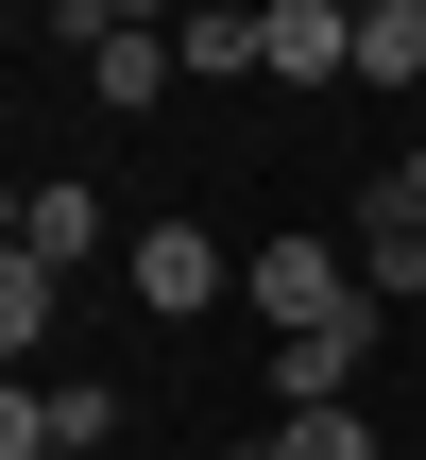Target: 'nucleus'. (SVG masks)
Instances as JSON below:
<instances>
[{
    "instance_id": "nucleus-1",
    "label": "nucleus",
    "mask_w": 426,
    "mask_h": 460,
    "mask_svg": "<svg viewBox=\"0 0 426 460\" xmlns=\"http://www.w3.org/2000/svg\"><path fill=\"white\" fill-rule=\"evenodd\" d=\"M239 290H256V324H342V307H376L342 239H273V256H239Z\"/></svg>"
},
{
    "instance_id": "nucleus-2",
    "label": "nucleus",
    "mask_w": 426,
    "mask_h": 460,
    "mask_svg": "<svg viewBox=\"0 0 426 460\" xmlns=\"http://www.w3.org/2000/svg\"><path fill=\"white\" fill-rule=\"evenodd\" d=\"M222 290H239V256H222L205 222H137V307H154V324H188V307H222Z\"/></svg>"
},
{
    "instance_id": "nucleus-3",
    "label": "nucleus",
    "mask_w": 426,
    "mask_h": 460,
    "mask_svg": "<svg viewBox=\"0 0 426 460\" xmlns=\"http://www.w3.org/2000/svg\"><path fill=\"white\" fill-rule=\"evenodd\" d=\"M359 358H376V307H342V324H273V410H342Z\"/></svg>"
},
{
    "instance_id": "nucleus-4",
    "label": "nucleus",
    "mask_w": 426,
    "mask_h": 460,
    "mask_svg": "<svg viewBox=\"0 0 426 460\" xmlns=\"http://www.w3.org/2000/svg\"><path fill=\"white\" fill-rule=\"evenodd\" d=\"M171 68H188V85L273 68V0H188V17H171Z\"/></svg>"
},
{
    "instance_id": "nucleus-5",
    "label": "nucleus",
    "mask_w": 426,
    "mask_h": 460,
    "mask_svg": "<svg viewBox=\"0 0 426 460\" xmlns=\"http://www.w3.org/2000/svg\"><path fill=\"white\" fill-rule=\"evenodd\" d=\"M359 68V17L342 0H273V85H342Z\"/></svg>"
},
{
    "instance_id": "nucleus-6",
    "label": "nucleus",
    "mask_w": 426,
    "mask_h": 460,
    "mask_svg": "<svg viewBox=\"0 0 426 460\" xmlns=\"http://www.w3.org/2000/svg\"><path fill=\"white\" fill-rule=\"evenodd\" d=\"M85 85H102L120 119H154V102H171V34H85Z\"/></svg>"
},
{
    "instance_id": "nucleus-7",
    "label": "nucleus",
    "mask_w": 426,
    "mask_h": 460,
    "mask_svg": "<svg viewBox=\"0 0 426 460\" xmlns=\"http://www.w3.org/2000/svg\"><path fill=\"white\" fill-rule=\"evenodd\" d=\"M17 239H34L51 273H68V256H102V188H68V171H51V188H17Z\"/></svg>"
},
{
    "instance_id": "nucleus-8",
    "label": "nucleus",
    "mask_w": 426,
    "mask_h": 460,
    "mask_svg": "<svg viewBox=\"0 0 426 460\" xmlns=\"http://www.w3.org/2000/svg\"><path fill=\"white\" fill-rule=\"evenodd\" d=\"M34 341H51V256H34V239H0V376H17Z\"/></svg>"
},
{
    "instance_id": "nucleus-9",
    "label": "nucleus",
    "mask_w": 426,
    "mask_h": 460,
    "mask_svg": "<svg viewBox=\"0 0 426 460\" xmlns=\"http://www.w3.org/2000/svg\"><path fill=\"white\" fill-rule=\"evenodd\" d=\"M120 444V393H102V376H51V460H102Z\"/></svg>"
},
{
    "instance_id": "nucleus-10",
    "label": "nucleus",
    "mask_w": 426,
    "mask_h": 460,
    "mask_svg": "<svg viewBox=\"0 0 426 460\" xmlns=\"http://www.w3.org/2000/svg\"><path fill=\"white\" fill-rule=\"evenodd\" d=\"M273 460H376L359 410H273Z\"/></svg>"
},
{
    "instance_id": "nucleus-11",
    "label": "nucleus",
    "mask_w": 426,
    "mask_h": 460,
    "mask_svg": "<svg viewBox=\"0 0 426 460\" xmlns=\"http://www.w3.org/2000/svg\"><path fill=\"white\" fill-rule=\"evenodd\" d=\"M0 460H51V376H0Z\"/></svg>"
},
{
    "instance_id": "nucleus-12",
    "label": "nucleus",
    "mask_w": 426,
    "mask_h": 460,
    "mask_svg": "<svg viewBox=\"0 0 426 460\" xmlns=\"http://www.w3.org/2000/svg\"><path fill=\"white\" fill-rule=\"evenodd\" d=\"M359 222H393V239L426 256V154H410V171H376V205H359Z\"/></svg>"
},
{
    "instance_id": "nucleus-13",
    "label": "nucleus",
    "mask_w": 426,
    "mask_h": 460,
    "mask_svg": "<svg viewBox=\"0 0 426 460\" xmlns=\"http://www.w3.org/2000/svg\"><path fill=\"white\" fill-rule=\"evenodd\" d=\"M102 34H171V0H102Z\"/></svg>"
},
{
    "instance_id": "nucleus-14",
    "label": "nucleus",
    "mask_w": 426,
    "mask_h": 460,
    "mask_svg": "<svg viewBox=\"0 0 426 460\" xmlns=\"http://www.w3.org/2000/svg\"><path fill=\"white\" fill-rule=\"evenodd\" d=\"M34 17H68V34H102V0H34Z\"/></svg>"
},
{
    "instance_id": "nucleus-15",
    "label": "nucleus",
    "mask_w": 426,
    "mask_h": 460,
    "mask_svg": "<svg viewBox=\"0 0 426 460\" xmlns=\"http://www.w3.org/2000/svg\"><path fill=\"white\" fill-rule=\"evenodd\" d=\"M342 17H393V0H342Z\"/></svg>"
},
{
    "instance_id": "nucleus-16",
    "label": "nucleus",
    "mask_w": 426,
    "mask_h": 460,
    "mask_svg": "<svg viewBox=\"0 0 426 460\" xmlns=\"http://www.w3.org/2000/svg\"><path fill=\"white\" fill-rule=\"evenodd\" d=\"M222 460H273V444H222Z\"/></svg>"
},
{
    "instance_id": "nucleus-17",
    "label": "nucleus",
    "mask_w": 426,
    "mask_h": 460,
    "mask_svg": "<svg viewBox=\"0 0 426 460\" xmlns=\"http://www.w3.org/2000/svg\"><path fill=\"white\" fill-rule=\"evenodd\" d=\"M410 154H426V137H410Z\"/></svg>"
}]
</instances>
